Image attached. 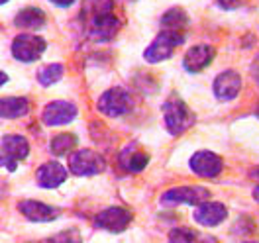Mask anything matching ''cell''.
<instances>
[{
	"mask_svg": "<svg viewBox=\"0 0 259 243\" xmlns=\"http://www.w3.org/2000/svg\"><path fill=\"white\" fill-rule=\"evenodd\" d=\"M114 0H84L81 18L93 41H110L120 30V20L114 14Z\"/></svg>",
	"mask_w": 259,
	"mask_h": 243,
	"instance_id": "6da1fadb",
	"label": "cell"
},
{
	"mask_svg": "<svg viewBox=\"0 0 259 243\" xmlns=\"http://www.w3.org/2000/svg\"><path fill=\"white\" fill-rule=\"evenodd\" d=\"M161 112H163V118H165V126H167L169 133L181 135V133H185L189 128H193L194 124L193 110L177 94L169 96L163 102Z\"/></svg>",
	"mask_w": 259,
	"mask_h": 243,
	"instance_id": "7a4b0ae2",
	"label": "cell"
},
{
	"mask_svg": "<svg viewBox=\"0 0 259 243\" xmlns=\"http://www.w3.org/2000/svg\"><path fill=\"white\" fill-rule=\"evenodd\" d=\"M185 41V33L183 32H169V30H163L155 41L146 49L144 57H146L147 63H161L165 59H169L173 55V51Z\"/></svg>",
	"mask_w": 259,
	"mask_h": 243,
	"instance_id": "3957f363",
	"label": "cell"
},
{
	"mask_svg": "<svg viewBox=\"0 0 259 243\" xmlns=\"http://www.w3.org/2000/svg\"><path fill=\"white\" fill-rule=\"evenodd\" d=\"M69 169L77 177H93L106 169V161L95 149H79L71 155Z\"/></svg>",
	"mask_w": 259,
	"mask_h": 243,
	"instance_id": "277c9868",
	"label": "cell"
},
{
	"mask_svg": "<svg viewBox=\"0 0 259 243\" xmlns=\"http://www.w3.org/2000/svg\"><path fill=\"white\" fill-rule=\"evenodd\" d=\"M98 110L110 118L124 116L132 110V96L126 88L122 86H114L110 90H106L102 96L98 98Z\"/></svg>",
	"mask_w": 259,
	"mask_h": 243,
	"instance_id": "5b68a950",
	"label": "cell"
},
{
	"mask_svg": "<svg viewBox=\"0 0 259 243\" xmlns=\"http://www.w3.org/2000/svg\"><path fill=\"white\" fill-rule=\"evenodd\" d=\"M208 198H210V192L202 186H179V188H171L163 192L159 202L165 206H177V204L198 206L202 202H208Z\"/></svg>",
	"mask_w": 259,
	"mask_h": 243,
	"instance_id": "8992f818",
	"label": "cell"
},
{
	"mask_svg": "<svg viewBox=\"0 0 259 243\" xmlns=\"http://www.w3.org/2000/svg\"><path fill=\"white\" fill-rule=\"evenodd\" d=\"M48 43L46 39L37 37V35H28V33H20L18 37H14L12 43V53L18 61L22 63H32L35 59L41 57V53L46 51Z\"/></svg>",
	"mask_w": 259,
	"mask_h": 243,
	"instance_id": "52a82bcc",
	"label": "cell"
},
{
	"mask_svg": "<svg viewBox=\"0 0 259 243\" xmlns=\"http://www.w3.org/2000/svg\"><path fill=\"white\" fill-rule=\"evenodd\" d=\"M0 147H2L0 155H2L4 167L8 171H16L18 161L26 159L30 153V143L24 135H4L0 141Z\"/></svg>",
	"mask_w": 259,
	"mask_h": 243,
	"instance_id": "ba28073f",
	"label": "cell"
},
{
	"mask_svg": "<svg viewBox=\"0 0 259 243\" xmlns=\"http://www.w3.org/2000/svg\"><path fill=\"white\" fill-rule=\"evenodd\" d=\"M132 220H134L132 212L126 210V208L114 206V208H106V210L98 214L97 220H95V226L100 227V229H106V231H116L118 233V231H124Z\"/></svg>",
	"mask_w": 259,
	"mask_h": 243,
	"instance_id": "9c48e42d",
	"label": "cell"
},
{
	"mask_svg": "<svg viewBox=\"0 0 259 243\" xmlns=\"http://www.w3.org/2000/svg\"><path fill=\"white\" fill-rule=\"evenodd\" d=\"M41 118H44V124H48V126H65L77 118V106L73 102L55 100V102H49L44 108Z\"/></svg>",
	"mask_w": 259,
	"mask_h": 243,
	"instance_id": "30bf717a",
	"label": "cell"
},
{
	"mask_svg": "<svg viewBox=\"0 0 259 243\" xmlns=\"http://www.w3.org/2000/svg\"><path fill=\"white\" fill-rule=\"evenodd\" d=\"M191 169H193L198 177L214 178L222 173L224 163H222V159L216 153H212V151H196L193 157H191Z\"/></svg>",
	"mask_w": 259,
	"mask_h": 243,
	"instance_id": "8fae6325",
	"label": "cell"
},
{
	"mask_svg": "<svg viewBox=\"0 0 259 243\" xmlns=\"http://www.w3.org/2000/svg\"><path fill=\"white\" fill-rule=\"evenodd\" d=\"M242 90V77L236 71H224L214 81V94L218 100H234Z\"/></svg>",
	"mask_w": 259,
	"mask_h": 243,
	"instance_id": "7c38bea8",
	"label": "cell"
},
{
	"mask_svg": "<svg viewBox=\"0 0 259 243\" xmlns=\"http://www.w3.org/2000/svg\"><path fill=\"white\" fill-rule=\"evenodd\" d=\"M228 218V208L220 202H202L194 210V222L204 227L222 224Z\"/></svg>",
	"mask_w": 259,
	"mask_h": 243,
	"instance_id": "4fadbf2b",
	"label": "cell"
},
{
	"mask_svg": "<svg viewBox=\"0 0 259 243\" xmlns=\"http://www.w3.org/2000/svg\"><path fill=\"white\" fill-rule=\"evenodd\" d=\"M35 180L41 188H57L67 180V169L57 161L44 163L35 173Z\"/></svg>",
	"mask_w": 259,
	"mask_h": 243,
	"instance_id": "5bb4252c",
	"label": "cell"
},
{
	"mask_svg": "<svg viewBox=\"0 0 259 243\" xmlns=\"http://www.w3.org/2000/svg\"><path fill=\"white\" fill-rule=\"evenodd\" d=\"M214 55H216V51L210 45H194L187 51V55L183 59V65L189 73H200L202 69L210 65Z\"/></svg>",
	"mask_w": 259,
	"mask_h": 243,
	"instance_id": "9a60e30c",
	"label": "cell"
},
{
	"mask_svg": "<svg viewBox=\"0 0 259 243\" xmlns=\"http://www.w3.org/2000/svg\"><path fill=\"white\" fill-rule=\"evenodd\" d=\"M18 208L30 222H51L59 216L57 208H51L48 204H41L35 200H24V202H20Z\"/></svg>",
	"mask_w": 259,
	"mask_h": 243,
	"instance_id": "2e32d148",
	"label": "cell"
},
{
	"mask_svg": "<svg viewBox=\"0 0 259 243\" xmlns=\"http://www.w3.org/2000/svg\"><path fill=\"white\" fill-rule=\"evenodd\" d=\"M149 163V155L146 151H142L138 145L126 147L122 153H120V165L130 171V173H140L144 171Z\"/></svg>",
	"mask_w": 259,
	"mask_h": 243,
	"instance_id": "e0dca14e",
	"label": "cell"
},
{
	"mask_svg": "<svg viewBox=\"0 0 259 243\" xmlns=\"http://www.w3.org/2000/svg\"><path fill=\"white\" fill-rule=\"evenodd\" d=\"M28 112H30V100L28 98L24 96L0 98V118L16 120V118H24Z\"/></svg>",
	"mask_w": 259,
	"mask_h": 243,
	"instance_id": "ac0fdd59",
	"label": "cell"
},
{
	"mask_svg": "<svg viewBox=\"0 0 259 243\" xmlns=\"http://www.w3.org/2000/svg\"><path fill=\"white\" fill-rule=\"evenodd\" d=\"M14 24L18 28H24V30H41L46 26V14L35 6H28V8L18 12L14 18Z\"/></svg>",
	"mask_w": 259,
	"mask_h": 243,
	"instance_id": "d6986e66",
	"label": "cell"
},
{
	"mask_svg": "<svg viewBox=\"0 0 259 243\" xmlns=\"http://www.w3.org/2000/svg\"><path fill=\"white\" fill-rule=\"evenodd\" d=\"M169 243H218V239L200 231H193L191 227H175L169 233Z\"/></svg>",
	"mask_w": 259,
	"mask_h": 243,
	"instance_id": "ffe728a7",
	"label": "cell"
},
{
	"mask_svg": "<svg viewBox=\"0 0 259 243\" xmlns=\"http://www.w3.org/2000/svg\"><path fill=\"white\" fill-rule=\"evenodd\" d=\"M187 24H189V16L183 8H171L161 18L163 30H169V32H183Z\"/></svg>",
	"mask_w": 259,
	"mask_h": 243,
	"instance_id": "44dd1931",
	"label": "cell"
},
{
	"mask_svg": "<svg viewBox=\"0 0 259 243\" xmlns=\"http://www.w3.org/2000/svg\"><path fill=\"white\" fill-rule=\"evenodd\" d=\"M51 153H55V155H67L69 151H73L75 147H77V135H73V133H59V135H55L53 139H51Z\"/></svg>",
	"mask_w": 259,
	"mask_h": 243,
	"instance_id": "7402d4cb",
	"label": "cell"
},
{
	"mask_svg": "<svg viewBox=\"0 0 259 243\" xmlns=\"http://www.w3.org/2000/svg\"><path fill=\"white\" fill-rule=\"evenodd\" d=\"M61 77H63V65L53 63V65L44 67V69L39 71L37 81H39L41 86H51V84H55V82L61 81Z\"/></svg>",
	"mask_w": 259,
	"mask_h": 243,
	"instance_id": "603a6c76",
	"label": "cell"
},
{
	"mask_svg": "<svg viewBox=\"0 0 259 243\" xmlns=\"http://www.w3.org/2000/svg\"><path fill=\"white\" fill-rule=\"evenodd\" d=\"M46 243H82V237L77 229H67V231H61L55 237L48 239Z\"/></svg>",
	"mask_w": 259,
	"mask_h": 243,
	"instance_id": "cb8c5ba5",
	"label": "cell"
},
{
	"mask_svg": "<svg viewBox=\"0 0 259 243\" xmlns=\"http://www.w3.org/2000/svg\"><path fill=\"white\" fill-rule=\"evenodd\" d=\"M240 2H242V0H218V4H220L224 10H234V8H238Z\"/></svg>",
	"mask_w": 259,
	"mask_h": 243,
	"instance_id": "d4e9b609",
	"label": "cell"
},
{
	"mask_svg": "<svg viewBox=\"0 0 259 243\" xmlns=\"http://www.w3.org/2000/svg\"><path fill=\"white\" fill-rule=\"evenodd\" d=\"M55 6H59V8H67V6H71L75 0H51Z\"/></svg>",
	"mask_w": 259,
	"mask_h": 243,
	"instance_id": "484cf974",
	"label": "cell"
},
{
	"mask_svg": "<svg viewBox=\"0 0 259 243\" xmlns=\"http://www.w3.org/2000/svg\"><path fill=\"white\" fill-rule=\"evenodd\" d=\"M6 81H8L6 73H2V71H0V86H2V84H6Z\"/></svg>",
	"mask_w": 259,
	"mask_h": 243,
	"instance_id": "4316f807",
	"label": "cell"
},
{
	"mask_svg": "<svg viewBox=\"0 0 259 243\" xmlns=\"http://www.w3.org/2000/svg\"><path fill=\"white\" fill-rule=\"evenodd\" d=\"M0 167H4V159H2V155H0Z\"/></svg>",
	"mask_w": 259,
	"mask_h": 243,
	"instance_id": "83f0119b",
	"label": "cell"
},
{
	"mask_svg": "<svg viewBox=\"0 0 259 243\" xmlns=\"http://www.w3.org/2000/svg\"><path fill=\"white\" fill-rule=\"evenodd\" d=\"M6 2H8V0H0V6H2V4H6Z\"/></svg>",
	"mask_w": 259,
	"mask_h": 243,
	"instance_id": "f1b7e54d",
	"label": "cell"
}]
</instances>
